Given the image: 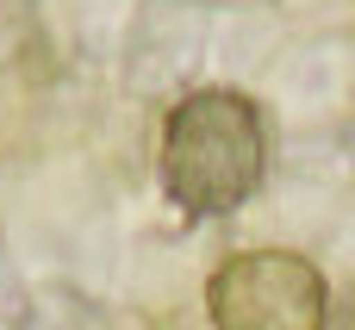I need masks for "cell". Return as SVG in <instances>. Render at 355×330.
<instances>
[{"label": "cell", "instance_id": "1", "mask_svg": "<svg viewBox=\"0 0 355 330\" xmlns=\"http://www.w3.org/2000/svg\"><path fill=\"white\" fill-rule=\"evenodd\" d=\"M268 175V119L243 87H193L162 119L156 181L181 218L237 212Z\"/></svg>", "mask_w": 355, "mask_h": 330}, {"label": "cell", "instance_id": "2", "mask_svg": "<svg viewBox=\"0 0 355 330\" xmlns=\"http://www.w3.org/2000/svg\"><path fill=\"white\" fill-rule=\"evenodd\" d=\"M206 318L218 330H324L331 281L300 250H243L212 268Z\"/></svg>", "mask_w": 355, "mask_h": 330}]
</instances>
